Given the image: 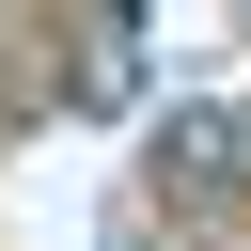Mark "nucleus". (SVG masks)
Listing matches in <instances>:
<instances>
[{"label": "nucleus", "mask_w": 251, "mask_h": 251, "mask_svg": "<svg viewBox=\"0 0 251 251\" xmlns=\"http://www.w3.org/2000/svg\"><path fill=\"white\" fill-rule=\"evenodd\" d=\"M157 173H173V188H220V173H251V110H204V94H173V110H157Z\"/></svg>", "instance_id": "obj_1"}]
</instances>
